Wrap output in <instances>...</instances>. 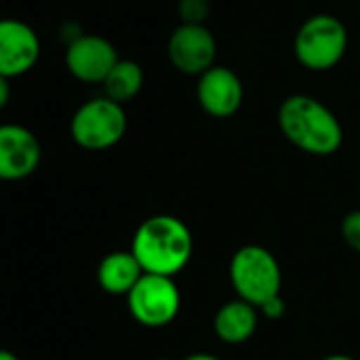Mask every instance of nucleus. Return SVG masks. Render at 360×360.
Returning a JSON list of instances; mask_svg holds the SVG:
<instances>
[{"label":"nucleus","instance_id":"nucleus-20","mask_svg":"<svg viewBox=\"0 0 360 360\" xmlns=\"http://www.w3.org/2000/svg\"><path fill=\"white\" fill-rule=\"evenodd\" d=\"M0 360H20V358L9 349H0Z\"/></svg>","mask_w":360,"mask_h":360},{"label":"nucleus","instance_id":"nucleus-14","mask_svg":"<svg viewBox=\"0 0 360 360\" xmlns=\"http://www.w3.org/2000/svg\"><path fill=\"white\" fill-rule=\"evenodd\" d=\"M144 85V70L134 60H119L115 68L104 79V96L117 104H125L134 100Z\"/></svg>","mask_w":360,"mask_h":360},{"label":"nucleus","instance_id":"nucleus-2","mask_svg":"<svg viewBox=\"0 0 360 360\" xmlns=\"http://www.w3.org/2000/svg\"><path fill=\"white\" fill-rule=\"evenodd\" d=\"M278 125L284 138L307 155L326 157L343 144V127L335 112L305 94H292L280 104Z\"/></svg>","mask_w":360,"mask_h":360},{"label":"nucleus","instance_id":"nucleus-21","mask_svg":"<svg viewBox=\"0 0 360 360\" xmlns=\"http://www.w3.org/2000/svg\"><path fill=\"white\" fill-rule=\"evenodd\" d=\"M322 360H354L352 356H345V354H333V356H326Z\"/></svg>","mask_w":360,"mask_h":360},{"label":"nucleus","instance_id":"nucleus-10","mask_svg":"<svg viewBox=\"0 0 360 360\" xmlns=\"http://www.w3.org/2000/svg\"><path fill=\"white\" fill-rule=\"evenodd\" d=\"M66 68L81 83H104L108 72L121 60L115 45L98 34H83L66 47Z\"/></svg>","mask_w":360,"mask_h":360},{"label":"nucleus","instance_id":"nucleus-3","mask_svg":"<svg viewBox=\"0 0 360 360\" xmlns=\"http://www.w3.org/2000/svg\"><path fill=\"white\" fill-rule=\"evenodd\" d=\"M347 45L349 34L345 24L330 13H316L299 26L292 51L303 68L326 72L345 58Z\"/></svg>","mask_w":360,"mask_h":360},{"label":"nucleus","instance_id":"nucleus-6","mask_svg":"<svg viewBox=\"0 0 360 360\" xmlns=\"http://www.w3.org/2000/svg\"><path fill=\"white\" fill-rule=\"evenodd\" d=\"M134 320L148 328L167 326L180 311V290L174 278L144 274L127 295Z\"/></svg>","mask_w":360,"mask_h":360},{"label":"nucleus","instance_id":"nucleus-4","mask_svg":"<svg viewBox=\"0 0 360 360\" xmlns=\"http://www.w3.org/2000/svg\"><path fill=\"white\" fill-rule=\"evenodd\" d=\"M231 286L238 297L255 307L280 295L282 269L276 257L257 244L242 246L229 263Z\"/></svg>","mask_w":360,"mask_h":360},{"label":"nucleus","instance_id":"nucleus-17","mask_svg":"<svg viewBox=\"0 0 360 360\" xmlns=\"http://www.w3.org/2000/svg\"><path fill=\"white\" fill-rule=\"evenodd\" d=\"M259 309L263 311V316H265V318L278 320V318H282V316H284V311H286V305H284L282 297L278 295V297H274V299L265 301V303H263Z\"/></svg>","mask_w":360,"mask_h":360},{"label":"nucleus","instance_id":"nucleus-8","mask_svg":"<svg viewBox=\"0 0 360 360\" xmlns=\"http://www.w3.org/2000/svg\"><path fill=\"white\" fill-rule=\"evenodd\" d=\"M41 60V39L22 20H0V77L15 79L30 72Z\"/></svg>","mask_w":360,"mask_h":360},{"label":"nucleus","instance_id":"nucleus-18","mask_svg":"<svg viewBox=\"0 0 360 360\" xmlns=\"http://www.w3.org/2000/svg\"><path fill=\"white\" fill-rule=\"evenodd\" d=\"M9 100H11V81L0 77V110L7 108Z\"/></svg>","mask_w":360,"mask_h":360},{"label":"nucleus","instance_id":"nucleus-5","mask_svg":"<svg viewBox=\"0 0 360 360\" xmlns=\"http://www.w3.org/2000/svg\"><path fill=\"white\" fill-rule=\"evenodd\" d=\"M127 131V115L123 104L106 96L87 100L70 119V136L85 150H106L123 140Z\"/></svg>","mask_w":360,"mask_h":360},{"label":"nucleus","instance_id":"nucleus-12","mask_svg":"<svg viewBox=\"0 0 360 360\" xmlns=\"http://www.w3.org/2000/svg\"><path fill=\"white\" fill-rule=\"evenodd\" d=\"M144 276L131 250H117L106 255L98 265V284L108 295H129Z\"/></svg>","mask_w":360,"mask_h":360},{"label":"nucleus","instance_id":"nucleus-16","mask_svg":"<svg viewBox=\"0 0 360 360\" xmlns=\"http://www.w3.org/2000/svg\"><path fill=\"white\" fill-rule=\"evenodd\" d=\"M341 236H343L345 244L360 255V210H354L343 219Z\"/></svg>","mask_w":360,"mask_h":360},{"label":"nucleus","instance_id":"nucleus-11","mask_svg":"<svg viewBox=\"0 0 360 360\" xmlns=\"http://www.w3.org/2000/svg\"><path fill=\"white\" fill-rule=\"evenodd\" d=\"M198 102L204 112L214 119L233 117L244 102L242 79L227 66H212L198 77Z\"/></svg>","mask_w":360,"mask_h":360},{"label":"nucleus","instance_id":"nucleus-9","mask_svg":"<svg viewBox=\"0 0 360 360\" xmlns=\"http://www.w3.org/2000/svg\"><path fill=\"white\" fill-rule=\"evenodd\" d=\"M43 148L39 138L24 125H0V180L15 183L37 172Z\"/></svg>","mask_w":360,"mask_h":360},{"label":"nucleus","instance_id":"nucleus-1","mask_svg":"<svg viewBox=\"0 0 360 360\" xmlns=\"http://www.w3.org/2000/svg\"><path fill=\"white\" fill-rule=\"evenodd\" d=\"M131 255L144 274L174 278L191 261L193 236L180 219L157 214L136 229Z\"/></svg>","mask_w":360,"mask_h":360},{"label":"nucleus","instance_id":"nucleus-7","mask_svg":"<svg viewBox=\"0 0 360 360\" xmlns=\"http://www.w3.org/2000/svg\"><path fill=\"white\" fill-rule=\"evenodd\" d=\"M217 39L206 26L180 24L167 39V60L183 75L202 77L217 66Z\"/></svg>","mask_w":360,"mask_h":360},{"label":"nucleus","instance_id":"nucleus-15","mask_svg":"<svg viewBox=\"0 0 360 360\" xmlns=\"http://www.w3.org/2000/svg\"><path fill=\"white\" fill-rule=\"evenodd\" d=\"M210 11H212L210 0H178V18L183 24L206 26Z\"/></svg>","mask_w":360,"mask_h":360},{"label":"nucleus","instance_id":"nucleus-13","mask_svg":"<svg viewBox=\"0 0 360 360\" xmlns=\"http://www.w3.org/2000/svg\"><path fill=\"white\" fill-rule=\"evenodd\" d=\"M257 324H259L257 307L242 299L225 303L214 316V330L219 339H223L229 345L248 341L255 335Z\"/></svg>","mask_w":360,"mask_h":360},{"label":"nucleus","instance_id":"nucleus-19","mask_svg":"<svg viewBox=\"0 0 360 360\" xmlns=\"http://www.w3.org/2000/svg\"><path fill=\"white\" fill-rule=\"evenodd\" d=\"M185 360H221V358H217L214 354H206V352H200V354H191V356H187Z\"/></svg>","mask_w":360,"mask_h":360}]
</instances>
